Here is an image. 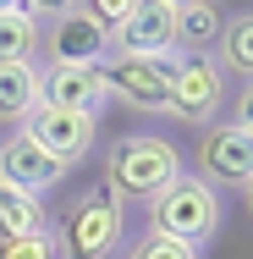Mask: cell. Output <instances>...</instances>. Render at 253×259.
<instances>
[{
  "label": "cell",
  "instance_id": "6da1fadb",
  "mask_svg": "<svg viewBox=\"0 0 253 259\" xmlns=\"http://www.w3.org/2000/svg\"><path fill=\"white\" fill-rule=\"evenodd\" d=\"M99 171H105V188L121 204H149L154 193L171 188L187 165H182V149L165 133H121V138L105 144Z\"/></svg>",
  "mask_w": 253,
  "mask_h": 259
},
{
  "label": "cell",
  "instance_id": "7a4b0ae2",
  "mask_svg": "<svg viewBox=\"0 0 253 259\" xmlns=\"http://www.w3.org/2000/svg\"><path fill=\"white\" fill-rule=\"evenodd\" d=\"M50 237L61 259H116L127 248V204L105 182H94L72 204H61V215L50 221Z\"/></svg>",
  "mask_w": 253,
  "mask_h": 259
},
{
  "label": "cell",
  "instance_id": "3957f363",
  "mask_svg": "<svg viewBox=\"0 0 253 259\" xmlns=\"http://www.w3.org/2000/svg\"><path fill=\"white\" fill-rule=\"evenodd\" d=\"M220 221H226V204L215 188H204L193 171H182L171 188H160L149 204H143V232L154 237H171V243H187V248H204L220 237Z\"/></svg>",
  "mask_w": 253,
  "mask_h": 259
},
{
  "label": "cell",
  "instance_id": "277c9868",
  "mask_svg": "<svg viewBox=\"0 0 253 259\" xmlns=\"http://www.w3.org/2000/svg\"><path fill=\"white\" fill-rule=\"evenodd\" d=\"M193 177L215 193H248L253 188V121L248 116H220L209 121L193 149Z\"/></svg>",
  "mask_w": 253,
  "mask_h": 259
},
{
  "label": "cell",
  "instance_id": "5b68a950",
  "mask_svg": "<svg viewBox=\"0 0 253 259\" xmlns=\"http://www.w3.org/2000/svg\"><path fill=\"white\" fill-rule=\"evenodd\" d=\"M110 55V39L94 28L88 17V0H72V6H44L39 17V61L33 66H99Z\"/></svg>",
  "mask_w": 253,
  "mask_h": 259
},
{
  "label": "cell",
  "instance_id": "8992f818",
  "mask_svg": "<svg viewBox=\"0 0 253 259\" xmlns=\"http://www.w3.org/2000/svg\"><path fill=\"white\" fill-rule=\"evenodd\" d=\"M105 94L121 100L127 110L165 116L171 110V77H176V55H105L99 61Z\"/></svg>",
  "mask_w": 253,
  "mask_h": 259
},
{
  "label": "cell",
  "instance_id": "52a82bcc",
  "mask_svg": "<svg viewBox=\"0 0 253 259\" xmlns=\"http://www.w3.org/2000/svg\"><path fill=\"white\" fill-rule=\"evenodd\" d=\"M226 110V72L215 66V55H176V77H171V121L209 127Z\"/></svg>",
  "mask_w": 253,
  "mask_h": 259
},
{
  "label": "cell",
  "instance_id": "ba28073f",
  "mask_svg": "<svg viewBox=\"0 0 253 259\" xmlns=\"http://www.w3.org/2000/svg\"><path fill=\"white\" fill-rule=\"evenodd\" d=\"M22 133H28L50 160H61V165L72 171L77 160L94 155V144H99V116H77V110H44V105H33L28 121H22Z\"/></svg>",
  "mask_w": 253,
  "mask_h": 259
},
{
  "label": "cell",
  "instance_id": "9c48e42d",
  "mask_svg": "<svg viewBox=\"0 0 253 259\" xmlns=\"http://www.w3.org/2000/svg\"><path fill=\"white\" fill-rule=\"evenodd\" d=\"M110 55H176V0H132L110 33Z\"/></svg>",
  "mask_w": 253,
  "mask_h": 259
},
{
  "label": "cell",
  "instance_id": "30bf717a",
  "mask_svg": "<svg viewBox=\"0 0 253 259\" xmlns=\"http://www.w3.org/2000/svg\"><path fill=\"white\" fill-rule=\"evenodd\" d=\"M33 94L44 110H77V116H99L105 94L99 66H33Z\"/></svg>",
  "mask_w": 253,
  "mask_h": 259
},
{
  "label": "cell",
  "instance_id": "8fae6325",
  "mask_svg": "<svg viewBox=\"0 0 253 259\" xmlns=\"http://www.w3.org/2000/svg\"><path fill=\"white\" fill-rule=\"evenodd\" d=\"M0 177H6L11 188H22V193L44 199L55 182L66 177V165H61V160H50L39 144H33V138H28V133H22V127H17V133L0 144Z\"/></svg>",
  "mask_w": 253,
  "mask_h": 259
},
{
  "label": "cell",
  "instance_id": "7c38bea8",
  "mask_svg": "<svg viewBox=\"0 0 253 259\" xmlns=\"http://www.w3.org/2000/svg\"><path fill=\"white\" fill-rule=\"evenodd\" d=\"M231 11L215 0H176V55H215Z\"/></svg>",
  "mask_w": 253,
  "mask_h": 259
},
{
  "label": "cell",
  "instance_id": "4fadbf2b",
  "mask_svg": "<svg viewBox=\"0 0 253 259\" xmlns=\"http://www.w3.org/2000/svg\"><path fill=\"white\" fill-rule=\"evenodd\" d=\"M39 17L44 6H0V66L39 61Z\"/></svg>",
  "mask_w": 253,
  "mask_h": 259
},
{
  "label": "cell",
  "instance_id": "5bb4252c",
  "mask_svg": "<svg viewBox=\"0 0 253 259\" xmlns=\"http://www.w3.org/2000/svg\"><path fill=\"white\" fill-rule=\"evenodd\" d=\"M28 232H50V209L44 199H33L0 177V237H28Z\"/></svg>",
  "mask_w": 253,
  "mask_h": 259
},
{
  "label": "cell",
  "instance_id": "9a60e30c",
  "mask_svg": "<svg viewBox=\"0 0 253 259\" xmlns=\"http://www.w3.org/2000/svg\"><path fill=\"white\" fill-rule=\"evenodd\" d=\"M215 66L220 72H231V77H253V17L248 11H237L231 22H226V33H220V45H215Z\"/></svg>",
  "mask_w": 253,
  "mask_h": 259
},
{
  "label": "cell",
  "instance_id": "2e32d148",
  "mask_svg": "<svg viewBox=\"0 0 253 259\" xmlns=\"http://www.w3.org/2000/svg\"><path fill=\"white\" fill-rule=\"evenodd\" d=\"M33 105H39V94H33V66H0V127L17 133Z\"/></svg>",
  "mask_w": 253,
  "mask_h": 259
},
{
  "label": "cell",
  "instance_id": "e0dca14e",
  "mask_svg": "<svg viewBox=\"0 0 253 259\" xmlns=\"http://www.w3.org/2000/svg\"><path fill=\"white\" fill-rule=\"evenodd\" d=\"M121 259H204V248H187V243H171V237L143 232V237L127 243V254H121Z\"/></svg>",
  "mask_w": 253,
  "mask_h": 259
},
{
  "label": "cell",
  "instance_id": "ac0fdd59",
  "mask_svg": "<svg viewBox=\"0 0 253 259\" xmlns=\"http://www.w3.org/2000/svg\"><path fill=\"white\" fill-rule=\"evenodd\" d=\"M0 259H61L50 232H28V237H0Z\"/></svg>",
  "mask_w": 253,
  "mask_h": 259
}]
</instances>
